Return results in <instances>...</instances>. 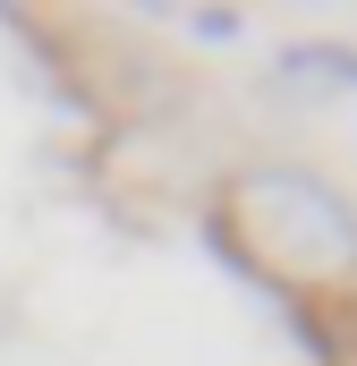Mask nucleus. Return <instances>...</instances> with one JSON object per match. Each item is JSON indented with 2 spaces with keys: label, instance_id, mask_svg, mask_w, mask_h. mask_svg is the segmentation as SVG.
Masks as SVG:
<instances>
[{
  "label": "nucleus",
  "instance_id": "nucleus-1",
  "mask_svg": "<svg viewBox=\"0 0 357 366\" xmlns=\"http://www.w3.org/2000/svg\"><path fill=\"white\" fill-rule=\"evenodd\" d=\"M230 239L247 247L256 273L281 281H349L357 273V204L315 171H238L230 179Z\"/></svg>",
  "mask_w": 357,
  "mask_h": 366
}]
</instances>
